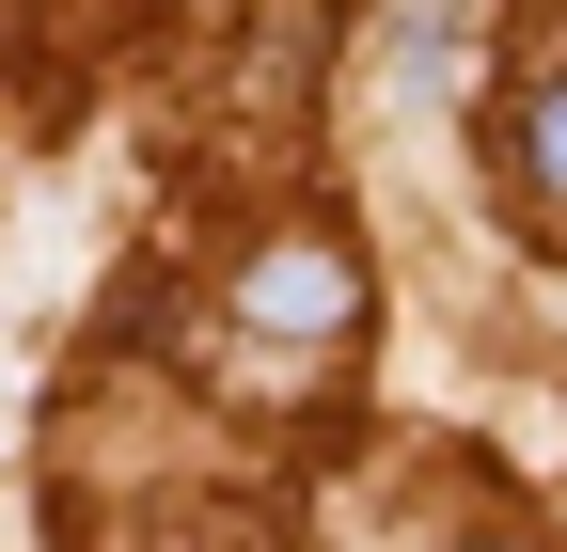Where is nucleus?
Here are the masks:
<instances>
[{
	"label": "nucleus",
	"mask_w": 567,
	"mask_h": 552,
	"mask_svg": "<svg viewBox=\"0 0 567 552\" xmlns=\"http://www.w3.org/2000/svg\"><path fill=\"white\" fill-rule=\"evenodd\" d=\"M237 316L252 331H347L363 316V268H347V237H284V253L237 268Z\"/></svg>",
	"instance_id": "1"
},
{
	"label": "nucleus",
	"mask_w": 567,
	"mask_h": 552,
	"mask_svg": "<svg viewBox=\"0 0 567 552\" xmlns=\"http://www.w3.org/2000/svg\"><path fill=\"white\" fill-rule=\"evenodd\" d=\"M536 190H551V205H567V80H551V95H536Z\"/></svg>",
	"instance_id": "2"
},
{
	"label": "nucleus",
	"mask_w": 567,
	"mask_h": 552,
	"mask_svg": "<svg viewBox=\"0 0 567 552\" xmlns=\"http://www.w3.org/2000/svg\"><path fill=\"white\" fill-rule=\"evenodd\" d=\"M488 552H536V536H488Z\"/></svg>",
	"instance_id": "3"
}]
</instances>
